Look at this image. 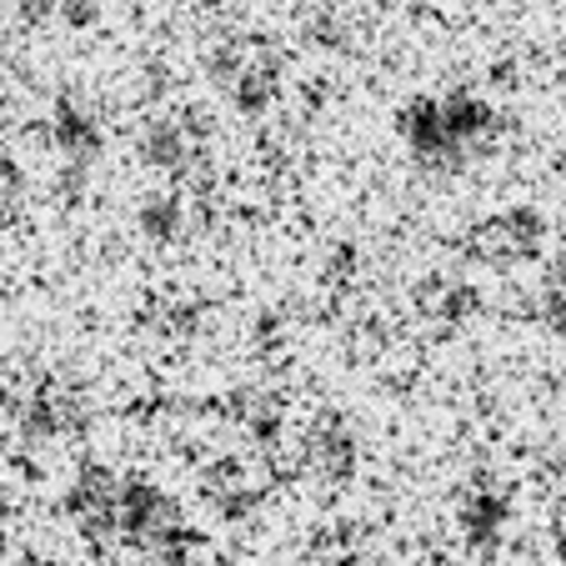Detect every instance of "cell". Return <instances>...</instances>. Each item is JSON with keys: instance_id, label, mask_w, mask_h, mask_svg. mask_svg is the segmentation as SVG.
I'll use <instances>...</instances> for the list:
<instances>
[{"instance_id": "6da1fadb", "label": "cell", "mask_w": 566, "mask_h": 566, "mask_svg": "<svg viewBox=\"0 0 566 566\" xmlns=\"http://www.w3.org/2000/svg\"><path fill=\"white\" fill-rule=\"evenodd\" d=\"M396 130H401V140H407L417 166L457 171V166H467V160L492 140L496 116H492V106H486V96L451 86V91L417 96L396 116Z\"/></svg>"}, {"instance_id": "277c9868", "label": "cell", "mask_w": 566, "mask_h": 566, "mask_svg": "<svg viewBox=\"0 0 566 566\" xmlns=\"http://www.w3.org/2000/svg\"><path fill=\"white\" fill-rule=\"evenodd\" d=\"M140 221H146V235H150V241H171V235L186 226V211L171 201V196H166V201L156 196V201H146V216H140Z\"/></svg>"}, {"instance_id": "7a4b0ae2", "label": "cell", "mask_w": 566, "mask_h": 566, "mask_svg": "<svg viewBox=\"0 0 566 566\" xmlns=\"http://www.w3.org/2000/svg\"><path fill=\"white\" fill-rule=\"evenodd\" d=\"M51 140L61 146L65 160L86 166V160H96V150H101V140L106 136H101V120L91 116L86 101H61L55 116H51Z\"/></svg>"}, {"instance_id": "5b68a950", "label": "cell", "mask_w": 566, "mask_h": 566, "mask_svg": "<svg viewBox=\"0 0 566 566\" xmlns=\"http://www.w3.org/2000/svg\"><path fill=\"white\" fill-rule=\"evenodd\" d=\"M552 316L566 321V241H562V261H556V281H552Z\"/></svg>"}, {"instance_id": "3957f363", "label": "cell", "mask_w": 566, "mask_h": 566, "mask_svg": "<svg viewBox=\"0 0 566 566\" xmlns=\"http://www.w3.org/2000/svg\"><path fill=\"white\" fill-rule=\"evenodd\" d=\"M146 156L156 160V171H181L196 160V130H186L181 120H156L146 136Z\"/></svg>"}]
</instances>
